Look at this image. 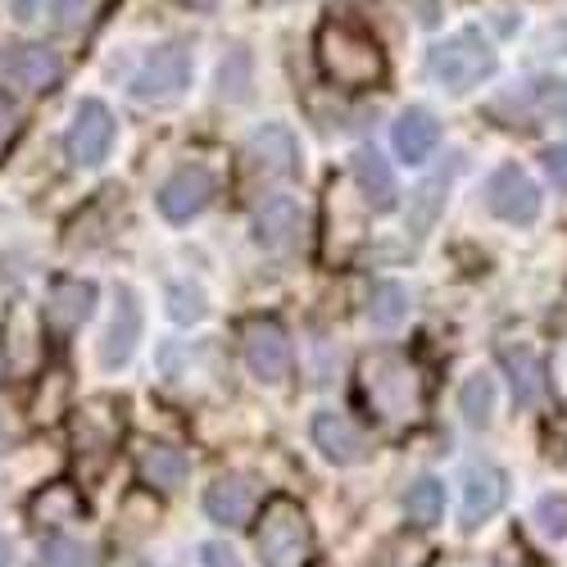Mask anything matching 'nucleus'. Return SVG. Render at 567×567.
Masks as SVG:
<instances>
[{
    "instance_id": "f257e3e1",
    "label": "nucleus",
    "mask_w": 567,
    "mask_h": 567,
    "mask_svg": "<svg viewBox=\"0 0 567 567\" xmlns=\"http://www.w3.org/2000/svg\"><path fill=\"white\" fill-rule=\"evenodd\" d=\"M359 386L372 413H382L386 422H413L422 417V377L417 368L395 354V350H377L359 363Z\"/></svg>"
},
{
    "instance_id": "f03ea898",
    "label": "nucleus",
    "mask_w": 567,
    "mask_h": 567,
    "mask_svg": "<svg viewBox=\"0 0 567 567\" xmlns=\"http://www.w3.org/2000/svg\"><path fill=\"white\" fill-rule=\"evenodd\" d=\"M318 69L337 86H372L386 73V55L372 32L354 23H322L318 28Z\"/></svg>"
},
{
    "instance_id": "7ed1b4c3",
    "label": "nucleus",
    "mask_w": 567,
    "mask_h": 567,
    "mask_svg": "<svg viewBox=\"0 0 567 567\" xmlns=\"http://www.w3.org/2000/svg\"><path fill=\"white\" fill-rule=\"evenodd\" d=\"M427 69H432V78H436L445 91L463 96V91L482 86V82L495 73V45H491L477 28H463V32H454V37H445V41L432 45Z\"/></svg>"
},
{
    "instance_id": "20e7f679",
    "label": "nucleus",
    "mask_w": 567,
    "mask_h": 567,
    "mask_svg": "<svg viewBox=\"0 0 567 567\" xmlns=\"http://www.w3.org/2000/svg\"><path fill=\"white\" fill-rule=\"evenodd\" d=\"M255 554L264 567H305L313 554V527L296 499H272L255 532Z\"/></svg>"
},
{
    "instance_id": "39448f33",
    "label": "nucleus",
    "mask_w": 567,
    "mask_h": 567,
    "mask_svg": "<svg viewBox=\"0 0 567 567\" xmlns=\"http://www.w3.org/2000/svg\"><path fill=\"white\" fill-rule=\"evenodd\" d=\"M186 86H192V51L177 41L155 45V51L141 60V69L132 73V96L146 105H168Z\"/></svg>"
},
{
    "instance_id": "423d86ee",
    "label": "nucleus",
    "mask_w": 567,
    "mask_h": 567,
    "mask_svg": "<svg viewBox=\"0 0 567 567\" xmlns=\"http://www.w3.org/2000/svg\"><path fill=\"white\" fill-rule=\"evenodd\" d=\"M110 146H114V114L101 105V101H82L73 110V123H69V136H64V151L78 168H96L110 159Z\"/></svg>"
},
{
    "instance_id": "0eeeda50",
    "label": "nucleus",
    "mask_w": 567,
    "mask_h": 567,
    "mask_svg": "<svg viewBox=\"0 0 567 567\" xmlns=\"http://www.w3.org/2000/svg\"><path fill=\"white\" fill-rule=\"evenodd\" d=\"M486 209L504 223H517V227H527L540 218V186L517 168V164H504L491 173L486 182Z\"/></svg>"
},
{
    "instance_id": "6e6552de",
    "label": "nucleus",
    "mask_w": 567,
    "mask_h": 567,
    "mask_svg": "<svg viewBox=\"0 0 567 567\" xmlns=\"http://www.w3.org/2000/svg\"><path fill=\"white\" fill-rule=\"evenodd\" d=\"M241 350H246V368L259 377V382H287L291 372V337L287 327L272 318H255L241 332Z\"/></svg>"
},
{
    "instance_id": "1a4fd4ad",
    "label": "nucleus",
    "mask_w": 567,
    "mask_h": 567,
    "mask_svg": "<svg viewBox=\"0 0 567 567\" xmlns=\"http://www.w3.org/2000/svg\"><path fill=\"white\" fill-rule=\"evenodd\" d=\"M209 200H214V177H209V168H200V164L177 168V173L159 186V214H164L168 223H192V218H200V214L209 209Z\"/></svg>"
},
{
    "instance_id": "9d476101",
    "label": "nucleus",
    "mask_w": 567,
    "mask_h": 567,
    "mask_svg": "<svg viewBox=\"0 0 567 567\" xmlns=\"http://www.w3.org/2000/svg\"><path fill=\"white\" fill-rule=\"evenodd\" d=\"M255 236L272 255H291L305 241V209L296 196H268L255 214Z\"/></svg>"
},
{
    "instance_id": "9b49d317",
    "label": "nucleus",
    "mask_w": 567,
    "mask_h": 567,
    "mask_svg": "<svg viewBox=\"0 0 567 567\" xmlns=\"http://www.w3.org/2000/svg\"><path fill=\"white\" fill-rule=\"evenodd\" d=\"M508 499V477L491 463H472L463 472V527L477 532L486 517H495Z\"/></svg>"
},
{
    "instance_id": "f8f14e48",
    "label": "nucleus",
    "mask_w": 567,
    "mask_h": 567,
    "mask_svg": "<svg viewBox=\"0 0 567 567\" xmlns=\"http://www.w3.org/2000/svg\"><path fill=\"white\" fill-rule=\"evenodd\" d=\"M141 327H146V318H141V300H136V291L118 287L114 318H110L105 341H101V363H105L110 372L123 368V363L136 354V346H141Z\"/></svg>"
},
{
    "instance_id": "ddd939ff",
    "label": "nucleus",
    "mask_w": 567,
    "mask_h": 567,
    "mask_svg": "<svg viewBox=\"0 0 567 567\" xmlns=\"http://www.w3.org/2000/svg\"><path fill=\"white\" fill-rule=\"evenodd\" d=\"M499 363H504V372H508V386H513V400H517V404H523V409L545 404V395H549V368H545V359H540L527 341L504 346V350H499Z\"/></svg>"
},
{
    "instance_id": "4468645a",
    "label": "nucleus",
    "mask_w": 567,
    "mask_h": 567,
    "mask_svg": "<svg viewBox=\"0 0 567 567\" xmlns=\"http://www.w3.org/2000/svg\"><path fill=\"white\" fill-rule=\"evenodd\" d=\"M313 445L332 458V463H341V467H350V463H363L368 458V436L354 427V422L346 417V413H332V409H322V413H313Z\"/></svg>"
},
{
    "instance_id": "2eb2a0df",
    "label": "nucleus",
    "mask_w": 567,
    "mask_h": 567,
    "mask_svg": "<svg viewBox=\"0 0 567 567\" xmlns=\"http://www.w3.org/2000/svg\"><path fill=\"white\" fill-rule=\"evenodd\" d=\"M246 155H250L255 173H264V177H291L300 168V146H296L291 127H281V123H264L250 136V151Z\"/></svg>"
},
{
    "instance_id": "dca6fc26",
    "label": "nucleus",
    "mask_w": 567,
    "mask_h": 567,
    "mask_svg": "<svg viewBox=\"0 0 567 567\" xmlns=\"http://www.w3.org/2000/svg\"><path fill=\"white\" fill-rule=\"evenodd\" d=\"M255 482L250 477H236V472H227V477H218L209 491H205V513L214 517L218 527H246L255 517Z\"/></svg>"
},
{
    "instance_id": "f3484780",
    "label": "nucleus",
    "mask_w": 567,
    "mask_h": 567,
    "mask_svg": "<svg viewBox=\"0 0 567 567\" xmlns=\"http://www.w3.org/2000/svg\"><path fill=\"white\" fill-rule=\"evenodd\" d=\"M391 141H395V155H400L404 164H422V159H427V155L441 146V123H436L432 110L413 105V110H404V114L395 118Z\"/></svg>"
},
{
    "instance_id": "a211bd4d",
    "label": "nucleus",
    "mask_w": 567,
    "mask_h": 567,
    "mask_svg": "<svg viewBox=\"0 0 567 567\" xmlns=\"http://www.w3.org/2000/svg\"><path fill=\"white\" fill-rule=\"evenodd\" d=\"M96 309V287L91 281H55L51 300H45V322L55 332H78V327Z\"/></svg>"
},
{
    "instance_id": "6ab92c4d",
    "label": "nucleus",
    "mask_w": 567,
    "mask_h": 567,
    "mask_svg": "<svg viewBox=\"0 0 567 567\" xmlns=\"http://www.w3.org/2000/svg\"><path fill=\"white\" fill-rule=\"evenodd\" d=\"M354 182H359V192H363L368 209H377V214L395 209V196H400L395 173H391V164H386L382 155H377L372 146H363V151L354 155Z\"/></svg>"
},
{
    "instance_id": "aec40b11",
    "label": "nucleus",
    "mask_w": 567,
    "mask_h": 567,
    "mask_svg": "<svg viewBox=\"0 0 567 567\" xmlns=\"http://www.w3.org/2000/svg\"><path fill=\"white\" fill-rule=\"evenodd\" d=\"M6 73L28 91H51L64 78V64L51 45H19V51L6 60Z\"/></svg>"
},
{
    "instance_id": "412c9836",
    "label": "nucleus",
    "mask_w": 567,
    "mask_h": 567,
    "mask_svg": "<svg viewBox=\"0 0 567 567\" xmlns=\"http://www.w3.org/2000/svg\"><path fill=\"white\" fill-rule=\"evenodd\" d=\"M186 472H192V463H186V454L177 445H146L141 450V482L155 486V491H177L186 482Z\"/></svg>"
},
{
    "instance_id": "4be33fe9",
    "label": "nucleus",
    "mask_w": 567,
    "mask_h": 567,
    "mask_svg": "<svg viewBox=\"0 0 567 567\" xmlns=\"http://www.w3.org/2000/svg\"><path fill=\"white\" fill-rule=\"evenodd\" d=\"M409 291L400 287V281H372L368 291V322L377 327V332H400V327L409 322Z\"/></svg>"
},
{
    "instance_id": "5701e85b",
    "label": "nucleus",
    "mask_w": 567,
    "mask_h": 567,
    "mask_svg": "<svg viewBox=\"0 0 567 567\" xmlns=\"http://www.w3.org/2000/svg\"><path fill=\"white\" fill-rule=\"evenodd\" d=\"M458 413L467 427H491V417H495V382L486 372H472L467 382L458 386Z\"/></svg>"
},
{
    "instance_id": "b1692460",
    "label": "nucleus",
    "mask_w": 567,
    "mask_h": 567,
    "mask_svg": "<svg viewBox=\"0 0 567 567\" xmlns=\"http://www.w3.org/2000/svg\"><path fill=\"white\" fill-rule=\"evenodd\" d=\"M82 513V499L73 486H45L37 499H32V523L41 527H60V523H73Z\"/></svg>"
},
{
    "instance_id": "393cba45",
    "label": "nucleus",
    "mask_w": 567,
    "mask_h": 567,
    "mask_svg": "<svg viewBox=\"0 0 567 567\" xmlns=\"http://www.w3.org/2000/svg\"><path fill=\"white\" fill-rule=\"evenodd\" d=\"M404 513H409V523H417V527L441 523V513H445V486L436 477L413 482L409 495H404Z\"/></svg>"
},
{
    "instance_id": "a878e982",
    "label": "nucleus",
    "mask_w": 567,
    "mask_h": 567,
    "mask_svg": "<svg viewBox=\"0 0 567 567\" xmlns=\"http://www.w3.org/2000/svg\"><path fill=\"white\" fill-rule=\"evenodd\" d=\"M250 82H255V69H250V51H227V60L218 64V96L223 101H246L250 96Z\"/></svg>"
},
{
    "instance_id": "bb28decb",
    "label": "nucleus",
    "mask_w": 567,
    "mask_h": 567,
    "mask_svg": "<svg viewBox=\"0 0 567 567\" xmlns=\"http://www.w3.org/2000/svg\"><path fill=\"white\" fill-rule=\"evenodd\" d=\"M41 567H101V558L96 549L73 536H51L41 545Z\"/></svg>"
},
{
    "instance_id": "cd10ccee",
    "label": "nucleus",
    "mask_w": 567,
    "mask_h": 567,
    "mask_svg": "<svg viewBox=\"0 0 567 567\" xmlns=\"http://www.w3.org/2000/svg\"><path fill=\"white\" fill-rule=\"evenodd\" d=\"M168 313L173 322H200L205 318V291L192 281H173L168 287Z\"/></svg>"
},
{
    "instance_id": "c85d7f7f",
    "label": "nucleus",
    "mask_w": 567,
    "mask_h": 567,
    "mask_svg": "<svg viewBox=\"0 0 567 567\" xmlns=\"http://www.w3.org/2000/svg\"><path fill=\"white\" fill-rule=\"evenodd\" d=\"M96 6H101V0H55V6H51L55 32H78V28H86L91 14H96Z\"/></svg>"
},
{
    "instance_id": "c756f323",
    "label": "nucleus",
    "mask_w": 567,
    "mask_h": 567,
    "mask_svg": "<svg viewBox=\"0 0 567 567\" xmlns=\"http://www.w3.org/2000/svg\"><path fill=\"white\" fill-rule=\"evenodd\" d=\"M536 527L549 536V540H563L567 536V495H545L536 504Z\"/></svg>"
},
{
    "instance_id": "7c9ffc66",
    "label": "nucleus",
    "mask_w": 567,
    "mask_h": 567,
    "mask_svg": "<svg viewBox=\"0 0 567 567\" xmlns=\"http://www.w3.org/2000/svg\"><path fill=\"white\" fill-rule=\"evenodd\" d=\"M532 96H536V105H540L549 118L567 123V82H540Z\"/></svg>"
},
{
    "instance_id": "2f4dec72",
    "label": "nucleus",
    "mask_w": 567,
    "mask_h": 567,
    "mask_svg": "<svg viewBox=\"0 0 567 567\" xmlns=\"http://www.w3.org/2000/svg\"><path fill=\"white\" fill-rule=\"evenodd\" d=\"M545 173H549V182L558 186V192H567V146L545 151Z\"/></svg>"
},
{
    "instance_id": "473e14b6",
    "label": "nucleus",
    "mask_w": 567,
    "mask_h": 567,
    "mask_svg": "<svg viewBox=\"0 0 567 567\" xmlns=\"http://www.w3.org/2000/svg\"><path fill=\"white\" fill-rule=\"evenodd\" d=\"M200 563H205V567H241L227 545H214V540H209V545H200Z\"/></svg>"
},
{
    "instance_id": "72a5a7b5",
    "label": "nucleus",
    "mask_w": 567,
    "mask_h": 567,
    "mask_svg": "<svg viewBox=\"0 0 567 567\" xmlns=\"http://www.w3.org/2000/svg\"><path fill=\"white\" fill-rule=\"evenodd\" d=\"M14 127H19V110H14L6 96H0V146H6V141L14 136Z\"/></svg>"
},
{
    "instance_id": "f704fd0d",
    "label": "nucleus",
    "mask_w": 567,
    "mask_h": 567,
    "mask_svg": "<svg viewBox=\"0 0 567 567\" xmlns=\"http://www.w3.org/2000/svg\"><path fill=\"white\" fill-rule=\"evenodd\" d=\"M6 6H10V14H14V19H23V23H28V19H37L41 0H6Z\"/></svg>"
},
{
    "instance_id": "c9c22d12",
    "label": "nucleus",
    "mask_w": 567,
    "mask_h": 567,
    "mask_svg": "<svg viewBox=\"0 0 567 567\" xmlns=\"http://www.w3.org/2000/svg\"><path fill=\"white\" fill-rule=\"evenodd\" d=\"M14 563V545L6 540V536H0V567H10Z\"/></svg>"
},
{
    "instance_id": "e433bc0d",
    "label": "nucleus",
    "mask_w": 567,
    "mask_h": 567,
    "mask_svg": "<svg viewBox=\"0 0 567 567\" xmlns=\"http://www.w3.org/2000/svg\"><path fill=\"white\" fill-rule=\"evenodd\" d=\"M6 441H10V427H6V417H0V450H6Z\"/></svg>"
},
{
    "instance_id": "4c0bfd02",
    "label": "nucleus",
    "mask_w": 567,
    "mask_h": 567,
    "mask_svg": "<svg viewBox=\"0 0 567 567\" xmlns=\"http://www.w3.org/2000/svg\"><path fill=\"white\" fill-rule=\"evenodd\" d=\"M192 6H214V0H192Z\"/></svg>"
}]
</instances>
